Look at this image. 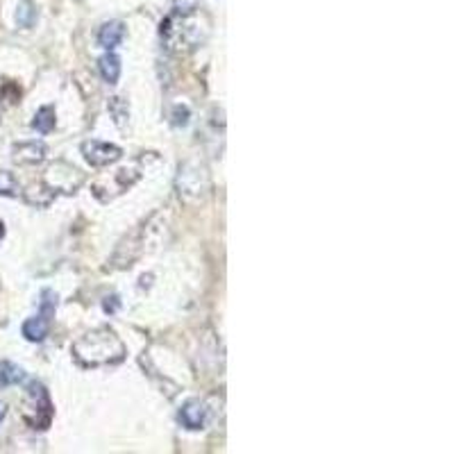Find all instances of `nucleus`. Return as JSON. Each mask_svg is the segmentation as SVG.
<instances>
[{
    "instance_id": "1",
    "label": "nucleus",
    "mask_w": 454,
    "mask_h": 454,
    "mask_svg": "<svg viewBox=\"0 0 454 454\" xmlns=\"http://www.w3.org/2000/svg\"><path fill=\"white\" fill-rule=\"evenodd\" d=\"M71 352L75 361L85 368L114 366V363H120L125 359V343L114 329L98 327L75 340Z\"/></svg>"
},
{
    "instance_id": "2",
    "label": "nucleus",
    "mask_w": 454,
    "mask_h": 454,
    "mask_svg": "<svg viewBox=\"0 0 454 454\" xmlns=\"http://www.w3.org/2000/svg\"><path fill=\"white\" fill-rule=\"evenodd\" d=\"M177 193L184 202H198L209 191V173L198 159H188L177 171Z\"/></svg>"
},
{
    "instance_id": "3",
    "label": "nucleus",
    "mask_w": 454,
    "mask_h": 454,
    "mask_svg": "<svg viewBox=\"0 0 454 454\" xmlns=\"http://www.w3.org/2000/svg\"><path fill=\"white\" fill-rule=\"evenodd\" d=\"M28 411H25V420L32 429H45L52 420V404L45 389L39 382H30L28 386Z\"/></svg>"
},
{
    "instance_id": "4",
    "label": "nucleus",
    "mask_w": 454,
    "mask_h": 454,
    "mask_svg": "<svg viewBox=\"0 0 454 454\" xmlns=\"http://www.w3.org/2000/svg\"><path fill=\"white\" fill-rule=\"evenodd\" d=\"M45 184H48L52 191L75 193L82 184H85V173H82L80 169H75V166L68 162H55L48 169Z\"/></svg>"
},
{
    "instance_id": "5",
    "label": "nucleus",
    "mask_w": 454,
    "mask_h": 454,
    "mask_svg": "<svg viewBox=\"0 0 454 454\" xmlns=\"http://www.w3.org/2000/svg\"><path fill=\"white\" fill-rule=\"evenodd\" d=\"M82 155L91 166H109L123 157V150L107 141H85L82 143Z\"/></svg>"
},
{
    "instance_id": "6",
    "label": "nucleus",
    "mask_w": 454,
    "mask_h": 454,
    "mask_svg": "<svg viewBox=\"0 0 454 454\" xmlns=\"http://www.w3.org/2000/svg\"><path fill=\"white\" fill-rule=\"evenodd\" d=\"M177 420L184 429L198 431L204 427V422H207V407H204L200 400H188V402L180 409Z\"/></svg>"
},
{
    "instance_id": "7",
    "label": "nucleus",
    "mask_w": 454,
    "mask_h": 454,
    "mask_svg": "<svg viewBox=\"0 0 454 454\" xmlns=\"http://www.w3.org/2000/svg\"><path fill=\"white\" fill-rule=\"evenodd\" d=\"M45 153H48V148L43 141H21L14 143L12 148V157L17 164H41Z\"/></svg>"
},
{
    "instance_id": "8",
    "label": "nucleus",
    "mask_w": 454,
    "mask_h": 454,
    "mask_svg": "<svg viewBox=\"0 0 454 454\" xmlns=\"http://www.w3.org/2000/svg\"><path fill=\"white\" fill-rule=\"evenodd\" d=\"M123 34H125L123 23L109 21V23H105V25L100 28V32H98V43H100L105 50H114L120 41H123Z\"/></svg>"
},
{
    "instance_id": "9",
    "label": "nucleus",
    "mask_w": 454,
    "mask_h": 454,
    "mask_svg": "<svg viewBox=\"0 0 454 454\" xmlns=\"http://www.w3.org/2000/svg\"><path fill=\"white\" fill-rule=\"evenodd\" d=\"M48 332H50V321L43 316L28 318V321L23 323V336L28 340H32V343H41V340L48 336Z\"/></svg>"
},
{
    "instance_id": "10",
    "label": "nucleus",
    "mask_w": 454,
    "mask_h": 454,
    "mask_svg": "<svg viewBox=\"0 0 454 454\" xmlns=\"http://www.w3.org/2000/svg\"><path fill=\"white\" fill-rule=\"evenodd\" d=\"M57 191H52V188L45 184V182H36L25 191V202L32 204V207H48V204L55 200Z\"/></svg>"
},
{
    "instance_id": "11",
    "label": "nucleus",
    "mask_w": 454,
    "mask_h": 454,
    "mask_svg": "<svg viewBox=\"0 0 454 454\" xmlns=\"http://www.w3.org/2000/svg\"><path fill=\"white\" fill-rule=\"evenodd\" d=\"M98 68H100V75H102V80L107 82V85H116L118 78H120V57L114 55V52L109 50L107 55L100 57Z\"/></svg>"
},
{
    "instance_id": "12",
    "label": "nucleus",
    "mask_w": 454,
    "mask_h": 454,
    "mask_svg": "<svg viewBox=\"0 0 454 454\" xmlns=\"http://www.w3.org/2000/svg\"><path fill=\"white\" fill-rule=\"evenodd\" d=\"M21 382H25V370L12 361H0V391Z\"/></svg>"
},
{
    "instance_id": "13",
    "label": "nucleus",
    "mask_w": 454,
    "mask_h": 454,
    "mask_svg": "<svg viewBox=\"0 0 454 454\" xmlns=\"http://www.w3.org/2000/svg\"><path fill=\"white\" fill-rule=\"evenodd\" d=\"M32 127L36 132L41 134H48L55 130V109L50 107V105H45L39 111L34 114V120H32Z\"/></svg>"
},
{
    "instance_id": "14",
    "label": "nucleus",
    "mask_w": 454,
    "mask_h": 454,
    "mask_svg": "<svg viewBox=\"0 0 454 454\" xmlns=\"http://www.w3.org/2000/svg\"><path fill=\"white\" fill-rule=\"evenodd\" d=\"M36 23V7L30 0H23L17 7V25L23 30H30Z\"/></svg>"
},
{
    "instance_id": "15",
    "label": "nucleus",
    "mask_w": 454,
    "mask_h": 454,
    "mask_svg": "<svg viewBox=\"0 0 454 454\" xmlns=\"http://www.w3.org/2000/svg\"><path fill=\"white\" fill-rule=\"evenodd\" d=\"M19 193L21 186L17 177L10 171H0V195H5V198H19Z\"/></svg>"
},
{
    "instance_id": "16",
    "label": "nucleus",
    "mask_w": 454,
    "mask_h": 454,
    "mask_svg": "<svg viewBox=\"0 0 454 454\" xmlns=\"http://www.w3.org/2000/svg\"><path fill=\"white\" fill-rule=\"evenodd\" d=\"M55 309H57V295H55V291H50V289L41 291L39 316H43V318H48V321H52V318H55Z\"/></svg>"
},
{
    "instance_id": "17",
    "label": "nucleus",
    "mask_w": 454,
    "mask_h": 454,
    "mask_svg": "<svg viewBox=\"0 0 454 454\" xmlns=\"http://www.w3.org/2000/svg\"><path fill=\"white\" fill-rule=\"evenodd\" d=\"M109 111H111V116H114V120H116L118 125H123L125 118L130 116V109H127V105L123 102V98H111V100H109Z\"/></svg>"
},
{
    "instance_id": "18",
    "label": "nucleus",
    "mask_w": 454,
    "mask_h": 454,
    "mask_svg": "<svg viewBox=\"0 0 454 454\" xmlns=\"http://www.w3.org/2000/svg\"><path fill=\"white\" fill-rule=\"evenodd\" d=\"M188 116H191V111H188L186 105H177V107L173 109V125L184 127L188 123Z\"/></svg>"
},
{
    "instance_id": "19",
    "label": "nucleus",
    "mask_w": 454,
    "mask_h": 454,
    "mask_svg": "<svg viewBox=\"0 0 454 454\" xmlns=\"http://www.w3.org/2000/svg\"><path fill=\"white\" fill-rule=\"evenodd\" d=\"M116 309H118V298H116V295H111V298H105V312L114 314Z\"/></svg>"
},
{
    "instance_id": "20",
    "label": "nucleus",
    "mask_w": 454,
    "mask_h": 454,
    "mask_svg": "<svg viewBox=\"0 0 454 454\" xmlns=\"http://www.w3.org/2000/svg\"><path fill=\"white\" fill-rule=\"evenodd\" d=\"M5 415H7V404H5V402H0V422L5 420Z\"/></svg>"
},
{
    "instance_id": "21",
    "label": "nucleus",
    "mask_w": 454,
    "mask_h": 454,
    "mask_svg": "<svg viewBox=\"0 0 454 454\" xmlns=\"http://www.w3.org/2000/svg\"><path fill=\"white\" fill-rule=\"evenodd\" d=\"M5 237V227H3V223H0V239Z\"/></svg>"
}]
</instances>
